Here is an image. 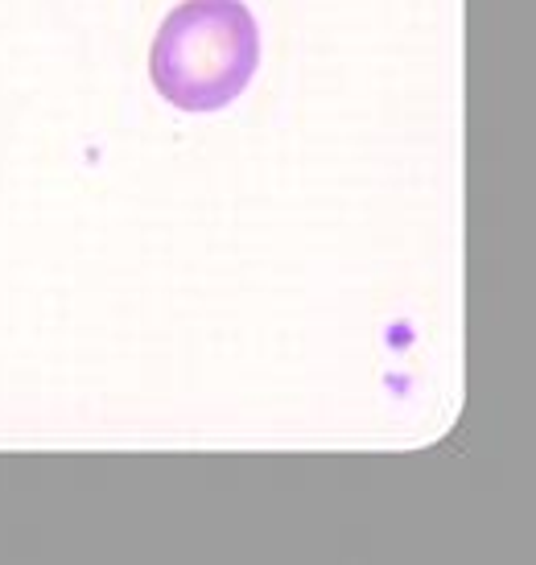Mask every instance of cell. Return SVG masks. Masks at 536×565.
Segmentation results:
<instances>
[{
  "label": "cell",
  "mask_w": 536,
  "mask_h": 565,
  "mask_svg": "<svg viewBox=\"0 0 536 565\" xmlns=\"http://www.w3.org/2000/svg\"><path fill=\"white\" fill-rule=\"evenodd\" d=\"M260 63V30L244 0H182L161 21L149 75L158 95L178 111L227 108L244 95Z\"/></svg>",
  "instance_id": "cell-1"
}]
</instances>
